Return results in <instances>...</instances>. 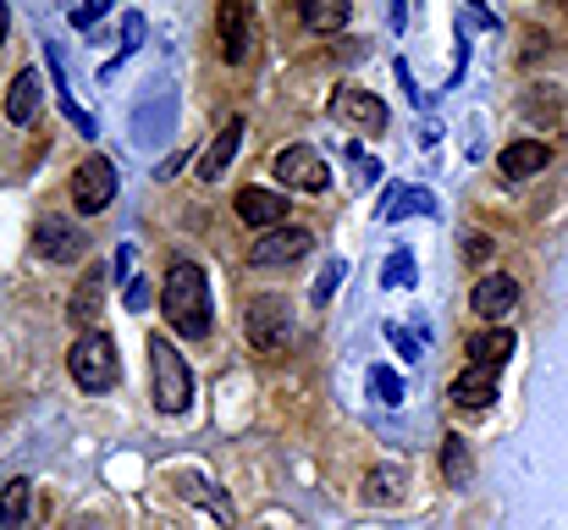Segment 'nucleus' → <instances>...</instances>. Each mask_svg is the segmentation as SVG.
Instances as JSON below:
<instances>
[{"label": "nucleus", "instance_id": "nucleus-18", "mask_svg": "<svg viewBox=\"0 0 568 530\" xmlns=\"http://www.w3.org/2000/svg\"><path fill=\"white\" fill-rule=\"evenodd\" d=\"M453 403H464V409H486V403H497V370L469 364L464 376H453Z\"/></svg>", "mask_w": 568, "mask_h": 530}, {"label": "nucleus", "instance_id": "nucleus-27", "mask_svg": "<svg viewBox=\"0 0 568 530\" xmlns=\"http://www.w3.org/2000/svg\"><path fill=\"white\" fill-rule=\"evenodd\" d=\"M55 106H61V111H67V122H72V128H78V133H83V139H100V122H94V117H89V111H83V106H78V100H72V94H67V89H61V94H55Z\"/></svg>", "mask_w": 568, "mask_h": 530}, {"label": "nucleus", "instance_id": "nucleus-33", "mask_svg": "<svg viewBox=\"0 0 568 530\" xmlns=\"http://www.w3.org/2000/svg\"><path fill=\"white\" fill-rule=\"evenodd\" d=\"M144 304H150V282H144V277H133V282H128V310H139V316H144Z\"/></svg>", "mask_w": 568, "mask_h": 530}, {"label": "nucleus", "instance_id": "nucleus-24", "mask_svg": "<svg viewBox=\"0 0 568 530\" xmlns=\"http://www.w3.org/2000/svg\"><path fill=\"white\" fill-rule=\"evenodd\" d=\"M442 476H447V487H469L475 481V459H469V442L464 437H447L442 442Z\"/></svg>", "mask_w": 568, "mask_h": 530}, {"label": "nucleus", "instance_id": "nucleus-13", "mask_svg": "<svg viewBox=\"0 0 568 530\" xmlns=\"http://www.w3.org/2000/svg\"><path fill=\"white\" fill-rule=\"evenodd\" d=\"M243 133H248V128H243V117H232V122H226V128L210 139V150H204V156H199V167H193V172H199V182H221V177H226L232 156L243 150Z\"/></svg>", "mask_w": 568, "mask_h": 530}, {"label": "nucleus", "instance_id": "nucleus-11", "mask_svg": "<svg viewBox=\"0 0 568 530\" xmlns=\"http://www.w3.org/2000/svg\"><path fill=\"white\" fill-rule=\"evenodd\" d=\"M514 304H519V282L514 277H480L475 282V293H469V310L480 316V321H491V327H503L508 316H514Z\"/></svg>", "mask_w": 568, "mask_h": 530}, {"label": "nucleus", "instance_id": "nucleus-31", "mask_svg": "<svg viewBox=\"0 0 568 530\" xmlns=\"http://www.w3.org/2000/svg\"><path fill=\"white\" fill-rule=\"evenodd\" d=\"M348 161H354V172H359V188H365V182H381V161L365 156L359 144H348Z\"/></svg>", "mask_w": 568, "mask_h": 530}, {"label": "nucleus", "instance_id": "nucleus-15", "mask_svg": "<svg viewBox=\"0 0 568 530\" xmlns=\"http://www.w3.org/2000/svg\"><path fill=\"white\" fill-rule=\"evenodd\" d=\"M237 221H248V227H260V232L282 227V221H287V193H271V188H243V193H237Z\"/></svg>", "mask_w": 568, "mask_h": 530}, {"label": "nucleus", "instance_id": "nucleus-19", "mask_svg": "<svg viewBox=\"0 0 568 530\" xmlns=\"http://www.w3.org/2000/svg\"><path fill=\"white\" fill-rule=\"evenodd\" d=\"M298 17H304V28H315V33H343L348 17H354V6H348V0H304Z\"/></svg>", "mask_w": 568, "mask_h": 530}, {"label": "nucleus", "instance_id": "nucleus-4", "mask_svg": "<svg viewBox=\"0 0 568 530\" xmlns=\"http://www.w3.org/2000/svg\"><path fill=\"white\" fill-rule=\"evenodd\" d=\"M172 128H178V89L161 83L150 100L133 106V144H139V150H161Z\"/></svg>", "mask_w": 568, "mask_h": 530}, {"label": "nucleus", "instance_id": "nucleus-22", "mask_svg": "<svg viewBox=\"0 0 568 530\" xmlns=\"http://www.w3.org/2000/svg\"><path fill=\"white\" fill-rule=\"evenodd\" d=\"M178 492H183L189 503H199V509H210L221 526H232V498H226V492H215L204 476H183V487H178Z\"/></svg>", "mask_w": 568, "mask_h": 530}, {"label": "nucleus", "instance_id": "nucleus-8", "mask_svg": "<svg viewBox=\"0 0 568 530\" xmlns=\"http://www.w3.org/2000/svg\"><path fill=\"white\" fill-rule=\"evenodd\" d=\"M72 199H78V210L83 216H100L111 199H116V167L105 161V156H89L78 177H72Z\"/></svg>", "mask_w": 568, "mask_h": 530}, {"label": "nucleus", "instance_id": "nucleus-26", "mask_svg": "<svg viewBox=\"0 0 568 530\" xmlns=\"http://www.w3.org/2000/svg\"><path fill=\"white\" fill-rule=\"evenodd\" d=\"M381 282H386V288H414V282H419V266H414V254H408V249H397V254L386 260Z\"/></svg>", "mask_w": 568, "mask_h": 530}, {"label": "nucleus", "instance_id": "nucleus-32", "mask_svg": "<svg viewBox=\"0 0 568 530\" xmlns=\"http://www.w3.org/2000/svg\"><path fill=\"white\" fill-rule=\"evenodd\" d=\"M139 39H144V17H139V11H128V17H122V56H133V50H139Z\"/></svg>", "mask_w": 568, "mask_h": 530}, {"label": "nucleus", "instance_id": "nucleus-16", "mask_svg": "<svg viewBox=\"0 0 568 530\" xmlns=\"http://www.w3.org/2000/svg\"><path fill=\"white\" fill-rule=\"evenodd\" d=\"M547 161H552V150H547L541 139H519V144H508V150L497 156V172L508 177V182H525V177L547 172Z\"/></svg>", "mask_w": 568, "mask_h": 530}, {"label": "nucleus", "instance_id": "nucleus-1", "mask_svg": "<svg viewBox=\"0 0 568 530\" xmlns=\"http://www.w3.org/2000/svg\"><path fill=\"white\" fill-rule=\"evenodd\" d=\"M161 310H166V327H172L178 338H189V343H199V338L210 332V282H204V271H199L193 260H178V266L166 271Z\"/></svg>", "mask_w": 568, "mask_h": 530}, {"label": "nucleus", "instance_id": "nucleus-3", "mask_svg": "<svg viewBox=\"0 0 568 530\" xmlns=\"http://www.w3.org/2000/svg\"><path fill=\"white\" fill-rule=\"evenodd\" d=\"M67 370H72V381L83 387V392H105V387H116V343L105 338V332H83L72 353H67Z\"/></svg>", "mask_w": 568, "mask_h": 530}, {"label": "nucleus", "instance_id": "nucleus-6", "mask_svg": "<svg viewBox=\"0 0 568 530\" xmlns=\"http://www.w3.org/2000/svg\"><path fill=\"white\" fill-rule=\"evenodd\" d=\"M248 343L260 353H282L293 343V310L282 299H254L248 304Z\"/></svg>", "mask_w": 568, "mask_h": 530}, {"label": "nucleus", "instance_id": "nucleus-12", "mask_svg": "<svg viewBox=\"0 0 568 530\" xmlns=\"http://www.w3.org/2000/svg\"><path fill=\"white\" fill-rule=\"evenodd\" d=\"M215 22H221V56H226L232 67H243V61L254 56V17H248V6H243V0H226Z\"/></svg>", "mask_w": 568, "mask_h": 530}, {"label": "nucleus", "instance_id": "nucleus-38", "mask_svg": "<svg viewBox=\"0 0 568 530\" xmlns=\"http://www.w3.org/2000/svg\"><path fill=\"white\" fill-rule=\"evenodd\" d=\"M6 28H11V11L0 6V44H6Z\"/></svg>", "mask_w": 568, "mask_h": 530}, {"label": "nucleus", "instance_id": "nucleus-5", "mask_svg": "<svg viewBox=\"0 0 568 530\" xmlns=\"http://www.w3.org/2000/svg\"><path fill=\"white\" fill-rule=\"evenodd\" d=\"M304 254H310V232L304 227H271V232H260L248 243V266L254 271H282V266H293Z\"/></svg>", "mask_w": 568, "mask_h": 530}, {"label": "nucleus", "instance_id": "nucleus-20", "mask_svg": "<svg viewBox=\"0 0 568 530\" xmlns=\"http://www.w3.org/2000/svg\"><path fill=\"white\" fill-rule=\"evenodd\" d=\"M508 353H514V332H508V327H491V332H475V338H469V359L486 364V370H503Z\"/></svg>", "mask_w": 568, "mask_h": 530}, {"label": "nucleus", "instance_id": "nucleus-30", "mask_svg": "<svg viewBox=\"0 0 568 530\" xmlns=\"http://www.w3.org/2000/svg\"><path fill=\"white\" fill-rule=\"evenodd\" d=\"M343 271H348L343 260H326V271L315 277V288H310V299H315V304H326V299L337 293V282H343Z\"/></svg>", "mask_w": 568, "mask_h": 530}, {"label": "nucleus", "instance_id": "nucleus-25", "mask_svg": "<svg viewBox=\"0 0 568 530\" xmlns=\"http://www.w3.org/2000/svg\"><path fill=\"white\" fill-rule=\"evenodd\" d=\"M403 216H436V199H430L425 188H403V193H392V199H386L381 221H403Z\"/></svg>", "mask_w": 568, "mask_h": 530}, {"label": "nucleus", "instance_id": "nucleus-14", "mask_svg": "<svg viewBox=\"0 0 568 530\" xmlns=\"http://www.w3.org/2000/svg\"><path fill=\"white\" fill-rule=\"evenodd\" d=\"M332 117L337 122H354V128H371V133L386 128V106H381L371 89H337L332 94Z\"/></svg>", "mask_w": 568, "mask_h": 530}, {"label": "nucleus", "instance_id": "nucleus-23", "mask_svg": "<svg viewBox=\"0 0 568 530\" xmlns=\"http://www.w3.org/2000/svg\"><path fill=\"white\" fill-rule=\"evenodd\" d=\"M403 487H408V476H403L397 464H376V470L365 476V498H371V503H386V509L403 503Z\"/></svg>", "mask_w": 568, "mask_h": 530}, {"label": "nucleus", "instance_id": "nucleus-28", "mask_svg": "<svg viewBox=\"0 0 568 530\" xmlns=\"http://www.w3.org/2000/svg\"><path fill=\"white\" fill-rule=\"evenodd\" d=\"M386 338H392V349L403 353V359H425V327H386Z\"/></svg>", "mask_w": 568, "mask_h": 530}, {"label": "nucleus", "instance_id": "nucleus-35", "mask_svg": "<svg viewBox=\"0 0 568 530\" xmlns=\"http://www.w3.org/2000/svg\"><path fill=\"white\" fill-rule=\"evenodd\" d=\"M464 28H497V17L480 11V6H464Z\"/></svg>", "mask_w": 568, "mask_h": 530}, {"label": "nucleus", "instance_id": "nucleus-10", "mask_svg": "<svg viewBox=\"0 0 568 530\" xmlns=\"http://www.w3.org/2000/svg\"><path fill=\"white\" fill-rule=\"evenodd\" d=\"M105 288H111V271H105V266H89L83 282L72 288V299H67V321H72L78 332H94L100 304H105Z\"/></svg>", "mask_w": 568, "mask_h": 530}, {"label": "nucleus", "instance_id": "nucleus-36", "mask_svg": "<svg viewBox=\"0 0 568 530\" xmlns=\"http://www.w3.org/2000/svg\"><path fill=\"white\" fill-rule=\"evenodd\" d=\"M128 266H133V243L116 249V271H111V277H128Z\"/></svg>", "mask_w": 568, "mask_h": 530}, {"label": "nucleus", "instance_id": "nucleus-17", "mask_svg": "<svg viewBox=\"0 0 568 530\" xmlns=\"http://www.w3.org/2000/svg\"><path fill=\"white\" fill-rule=\"evenodd\" d=\"M39 100H44L39 72H17L11 89H6V122H11V128H28V122L39 117Z\"/></svg>", "mask_w": 568, "mask_h": 530}, {"label": "nucleus", "instance_id": "nucleus-29", "mask_svg": "<svg viewBox=\"0 0 568 530\" xmlns=\"http://www.w3.org/2000/svg\"><path fill=\"white\" fill-rule=\"evenodd\" d=\"M371 392H376L386 409H397V403H403V381H397L386 364H376V370H371Z\"/></svg>", "mask_w": 568, "mask_h": 530}, {"label": "nucleus", "instance_id": "nucleus-7", "mask_svg": "<svg viewBox=\"0 0 568 530\" xmlns=\"http://www.w3.org/2000/svg\"><path fill=\"white\" fill-rule=\"evenodd\" d=\"M83 227L78 221H67V216H39L33 221V254L39 260H55V266H67V260H78L83 254Z\"/></svg>", "mask_w": 568, "mask_h": 530}, {"label": "nucleus", "instance_id": "nucleus-2", "mask_svg": "<svg viewBox=\"0 0 568 530\" xmlns=\"http://www.w3.org/2000/svg\"><path fill=\"white\" fill-rule=\"evenodd\" d=\"M150 376H155V403H161V414H189L193 403V370L189 359L178 353L172 338H150Z\"/></svg>", "mask_w": 568, "mask_h": 530}, {"label": "nucleus", "instance_id": "nucleus-9", "mask_svg": "<svg viewBox=\"0 0 568 530\" xmlns=\"http://www.w3.org/2000/svg\"><path fill=\"white\" fill-rule=\"evenodd\" d=\"M276 177H282L287 188H298V193H326V182H332L326 161H321L310 144H287V150L276 156Z\"/></svg>", "mask_w": 568, "mask_h": 530}, {"label": "nucleus", "instance_id": "nucleus-21", "mask_svg": "<svg viewBox=\"0 0 568 530\" xmlns=\"http://www.w3.org/2000/svg\"><path fill=\"white\" fill-rule=\"evenodd\" d=\"M28 498H33V481H22V476H11V481L0 487V530L28 526Z\"/></svg>", "mask_w": 568, "mask_h": 530}, {"label": "nucleus", "instance_id": "nucleus-37", "mask_svg": "<svg viewBox=\"0 0 568 530\" xmlns=\"http://www.w3.org/2000/svg\"><path fill=\"white\" fill-rule=\"evenodd\" d=\"M178 172H183V156H172V161H166V167H161V172H155V177H161V182H172V177H178Z\"/></svg>", "mask_w": 568, "mask_h": 530}, {"label": "nucleus", "instance_id": "nucleus-34", "mask_svg": "<svg viewBox=\"0 0 568 530\" xmlns=\"http://www.w3.org/2000/svg\"><path fill=\"white\" fill-rule=\"evenodd\" d=\"M105 17V0H94V6H78L72 11V28H89V22H100Z\"/></svg>", "mask_w": 568, "mask_h": 530}]
</instances>
